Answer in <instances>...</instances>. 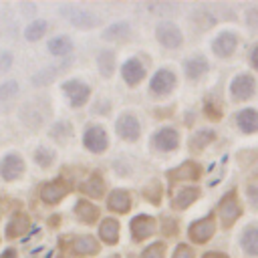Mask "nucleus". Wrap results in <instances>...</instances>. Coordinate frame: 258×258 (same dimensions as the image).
<instances>
[{
	"label": "nucleus",
	"instance_id": "obj_1",
	"mask_svg": "<svg viewBox=\"0 0 258 258\" xmlns=\"http://www.w3.org/2000/svg\"><path fill=\"white\" fill-rule=\"evenodd\" d=\"M60 10H62V14H67V18H69L75 26H79V28H93V26L99 24V18H97L93 12L83 10V8H79V6H62Z\"/></svg>",
	"mask_w": 258,
	"mask_h": 258
},
{
	"label": "nucleus",
	"instance_id": "obj_2",
	"mask_svg": "<svg viewBox=\"0 0 258 258\" xmlns=\"http://www.w3.org/2000/svg\"><path fill=\"white\" fill-rule=\"evenodd\" d=\"M157 40L167 48H175L181 44V32L173 22H159L157 24Z\"/></svg>",
	"mask_w": 258,
	"mask_h": 258
},
{
	"label": "nucleus",
	"instance_id": "obj_3",
	"mask_svg": "<svg viewBox=\"0 0 258 258\" xmlns=\"http://www.w3.org/2000/svg\"><path fill=\"white\" fill-rule=\"evenodd\" d=\"M230 91H232V95L236 97V99H248V97H252V93H254V79L250 77V75H238L234 81H232V87H230Z\"/></svg>",
	"mask_w": 258,
	"mask_h": 258
},
{
	"label": "nucleus",
	"instance_id": "obj_4",
	"mask_svg": "<svg viewBox=\"0 0 258 258\" xmlns=\"http://www.w3.org/2000/svg\"><path fill=\"white\" fill-rule=\"evenodd\" d=\"M62 91L69 95V99H71V103H73L75 107L83 105V103L87 101V97H89V87L83 85L81 81H67V83L62 85Z\"/></svg>",
	"mask_w": 258,
	"mask_h": 258
},
{
	"label": "nucleus",
	"instance_id": "obj_5",
	"mask_svg": "<svg viewBox=\"0 0 258 258\" xmlns=\"http://www.w3.org/2000/svg\"><path fill=\"white\" fill-rule=\"evenodd\" d=\"M173 85H175V77H173V73H169V71H165V69L157 71L155 77L151 79V91L157 93V95L169 93V91L173 89Z\"/></svg>",
	"mask_w": 258,
	"mask_h": 258
},
{
	"label": "nucleus",
	"instance_id": "obj_6",
	"mask_svg": "<svg viewBox=\"0 0 258 258\" xmlns=\"http://www.w3.org/2000/svg\"><path fill=\"white\" fill-rule=\"evenodd\" d=\"M85 145L91 151H97V153L105 151V147H107V135H105V131L101 127H89L85 131Z\"/></svg>",
	"mask_w": 258,
	"mask_h": 258
},
{
	"label": "nucleus",
	"instance_id": "obj_7",
	"mask_svg": "<svg viewBox=\"0 0 258 258\" xmlns=\"http://www.w3.org/2000/svg\"><path fill=\"white\" fill-rule=\"evenodd\" d=\"M177 141H179L177 131L171 129V127H165V129H161V131H157V133L153 135L155 147H157V149H163V151L175 149V147H177Z\"/></svg>",
	"mask_w": 258,
	"mask_h": 258
},
{
	"label": "nucleus",
	"instance_id": "obj_8",
	"mask_svg": "<svg viewBox=\"0 0 258 258\" xmlns=\"http://www.w3.org/2000/svg\"><path fill=\"white\" fill-rule=\"evenodd\" d=\"M214 220L212 218H204V220H198L191 224L189 228V238L194 242H206L212 234H214Z\"/></svg>",
	"mask_w": 258,
	"mask_h": 258
},
{
	"label": "nucleus",
	"instance_id": "obj_9",
	"mask_svg": "<svg viewBox=\"0 0 258 258\" xmlns=\"http://www.w3.org/2000/svg\"><path fill=\"white\" fill-rule=\"evenodd\" d=\"M117 133L123 137V139H129V141H135L139 137V123L133 115H123L119 121H117Z\"/></svg>",
	"mask_w": 258,
	"mask_h": 258
},
{
	"label": "nucleus",
	"instance_id": "obj_10",
	"mask_svg": "<svg viewBox=\"0 0 258 258\" xmlns=\"http://www.w3.org/2000/svg\"><path fill=\"white\" fill-rule=\"evenodd\" d=\"M238 216H240V206H238L236 198L230 194L220 202V218H222L224 226H230Z\"/></svg>",
	"mask_w": 258,
	"mask_h": 258
},
{
	"label": "nucleus",
	"instance_id": "obj_11",
	"mask_svg": "<svg viewBox=\"0 0 258 258\" xmlns=\"http://www.w3.org/2000/svg\"><path fill=\"white\" fill-rule=\"evenodd\" d=\"M22 169H24V165L18 155H6L4 161L0 163V173L4 179H16L22 173Z\"/></svg>",
	"mask_w": 258,
	"mask_h": 258
},
{
	"label": "nucleus",
	"instance_id": "obj_12",
	"mask_svg": "<svg viewBox=\"0 0 258 258\" xmlns=\"http://www.w3.org/2000/svg\"><path fill=\"white\" fill-rule=\"evenodd\" d=\"M236 34H232V32H222L216 40H214V52L218 54V56H230L232 52H234V48H236Z\"/></svg>",
	"mask_w": 258,
	"mask_h": 258
},
{
	"label": "nucleus",
	"instance_id": "obj_13",
	"mask_svg": "<svg viewBox=\"0 0 258 258\" xmlns=\"http://www.w3.org/2000/svg\"><path fill=\"white\" fill-rule=\"evenodd\" d=\"M73 60L71 58H67L64 62H58L56 67H46V69H42L40 73H36L34 77H32V85H36V87H42V85H46V83H50L60 71H64L69 64H71Z\"/></svg>",
	"mask_w": 258,
	"mask_h": 258
},
{
	"label": "nucleus",
	"instance_id": "obj_14",
	"mask_svg": "<svg viewBox=\"0 0 258 258\" xmlns=\"http://www.w3.org/2000/svg\"><path fill=\"white\" fill-rule=\"evenodd\" d=\"M155 230V224L149 216H137L133 222H131V232L137 240H143L145 236H149L151 232Z\"/></svg>",
	"mask_w": 258,
	"mask_h": 258
},
{
	"label": "nucleus",
	"instance_id": "obj_15",
	"mask_svg": "<svg viewBox=\"0 0 258 258\" xmlns=\"http://www.w3.org/2000/svg\"><path fill=\"white\" fill-rule=\"evenodd\" d=\"M236 121H238L240 129L246 131V133L258 131V113H256L254 109H244V111H240L238 117H236Z\"/></svg>",
	"mask_w": 258,
	"mask_h": 258
},
{
	"label": "nucleus",
	"instance_id": "obj_16",
	"mask_svg": "<svg viewBox=\"0 0 258 258\" xmlns=\"http://www.w3.org/2000/svg\"><path fill=\"white\" fill-rule=\"evenodd\" d=\"M143 75H145V69L139 64V60L131 58V60H127V62L123 64V77H125L127 83L135 85V83H139V81L143 79Z\"/></svg>",
	"mask_w": 258,
	"mask_h": 258
},
{
	"label": "nucleus",
	"instance_id": "obj_17",
	"mask_svg": "<svg viewBox=\"0 0 258 258\" xmlns=\"http://www.w3.org/2000/svg\"><path fill=\"white\" fill-rule=\"evenodd\" d=\"M240 242H242L244 252H248V254H252V256H258V228H248V230H244Z\"/></svg>",
	"mask_w": 258,
	"mask_h": 258
},
{
	"label": "nucleus",
	"instance_id": "obj_18",
	"mask_svg": "<svg viewBox=\"0 0 258 258\" xmlns=\"http://www.w3.org/2000/svg\"><path fill=\"white\" fill-rule=\"evenodd\" d=\"M206 71H208V62H206V58H202V56L189 58V60L185 62V73H187L189 79H198V77H202Z\"/></svg>",
	"mask_w": 258,
	"mask_h": 258
},
{
	"label": "nucleus",
	"instance_id": "obj_19",
	"mask_svg": "<svg viewBox=\"0 0 258 258\" xmlns=\"http://www.w3.org/2000/svg\"><path fill=\"white\" fill-rule=\"evenodd\" d=\"M62 196H64V183H62V181H52V183H48V185L42 189V198H44V202H48V204L58 202Z\"/></svg>",
	"mask_w": 258,
	"mask_h": 258
},
{
	"label": "nucleus",
	"instance_id": "obj_20",
	"mask_svg": "<svg viewBox=\"0 0 258 258\" xmlns=\"http://www.w3.org/2000/svg\"><path fill=\"white\" fill-rule=\"evenodd\" d=\"M129 204H131L129 194H125V191H121V189L113 191L111 198H109V208L115 210V212H127V210H129Z\"/></svg>",
	"mask_w": 258,
	"mask_h": 258
},
{
	"label": "nucleus",
	"instance_id": "obj_21",
	"mask_svg": "<svg viewBox=\"0 0 258 258\" xmlns=\"http://www.w3.org/2000/svg\"><path fill=\"white\" fill-rule=\"evenodd\" d=\"M71 48H73V42H71V38H67V36H56V38H52V40L48 42V50H50L52 54H58V56L69 54Z\"/></svg>",
	"mask_w": 258,
	"mask_h": 258
},
{
	"label": "nucleus",
	"instance_id": "obj_22",
	"mask_svg": "<svg viewBox=\"0 0 258 258\" xmlns=\"http://www.w3.org/2000/svg\"><path fill=\"white\" fill-rule=\"evenodd\" d=\"M99 234H101V238L105 240V242H109V244H113L115 240H117V234H119V224L115 222V220H105L103 224H101V228H99Z\"/></svg>",
	"mask_w": 258,
	"mask_h": 258
},
{
	"label": "nucleus",
	"instance_id": "obj_23",
	"mask_svg": "<svg viewBox=\"0 0 258 258\" xmlns=\"http://www.w3.org/2000/svg\"><path fill=\"white\" fill-rule=\"evenodd\" d=\"M127 34H129V26L125 22H119V24L109 26L103 32V38L105 40H123V38H127Z\"/></svg>",
	"mask_w": 258,
	"mask_h": 258
},
{
	"label": "nucleus",
	"instance_id": "obj_24",
	"mask_svg": "<svg viewBox=\"0 0 258 258\" xmlns=\"http://www.w3.org/2000/svg\"><path fill=\"white\" fill-rule=\"evenodd\" d=\"M171 175H175L177 179H196V177L200 175V167H198L196 163L187 161V163H183L181 167H177Z\"/></svg>",
	"mask_w": 258,
	"mask_h": 258
},
{
	"label": "nucleus",
	"instance_id": "obj_25",
	"mask_svg": "<svg viewBox=\"0 0 258 258\" xmlns=\"http://www.w3.org/2000/svg\"><path fill=\"white\" fill-rule=\"evenodd\" d=\"M196 198H198V189H196V187L181 189V191H177V196L173 198V206H175V208H185V206H189Z\"/></svg>",
	"mask_w": 258,
	"mask_h": 258
},
{
	"label": "nucleus",
	"instance_id": "obj_26",
	"mask_svg": "<svg viewBox=\"0 0 258 258\" xmlns=\"http://www.w3.org/2000/svg\"><path fill=\"white\" fill-rule=\"evenodd\" d=\"M113 60H115V56H113L111 50H101V52H99L97 62H99V69H101V73H103L105 77H109V75L113 73Z\"/></svg>",
	"mask_w": 258,
	"mask_h": 258
},
{
	"label": "nucleus",
	"instance_id": "obj_27",
	"mask_svg": "<svg viewBox=\"0 0 258 258\" xmlns=\"http://www.w3.org/2000/svg\"><path fill=\"white\" fill-rule=\"evenodd\" d=\"M44 32H46V22H44V20H34L32 24H28V26H26L24 36H26L28 40H38Z\"/></svg>",
	"mask_w": 258,
	"mask_h": 258
},
{
	"label": "nucleus",
	"instance_id": "obj_28",
	"mask_svg": "<svg viewBox=\"0 0 258 258\" xmlns=\"http://www.w3.org/2000/svg\"><path fill=\"white\" fill-rule=\"evenodd\" d=\"M75 250L79 254H93V252H97V242L93 238H89V236H83V238H79L75 242Z\"/></svg>",
	"mask_w": 258,
	"mask_h": 258
},
{
	"label": "nucleus",
	"instance_id": "obj_29",
	"mask_svg": "<svg viewBox=\"0 0 258 258\" xmlns=\"http://www.w3.org/2000/svg\"><path fill=\"white\" fill-rule=\"evenodd\" d=\"M52 157H54V153H52L48 147H38V149H36V153H34V159H36L42 167L50 165V163H52Z\"/></svg>",
	"mask_w": 258,
	"mask_h": 258
},
{
	"label": "nucleus",
	"instance_id": "obj_30",
	"mask_svg": "<svg viewBox=\"0 0 258 258\" xmlns=\"http://www.w3.org/2000/svg\"><path fill=\"white\" fill-rule=\"evenodd\" d=\"M83 191L85 194H89V196H101V191H103V181L101 179H97V177H93V179H89L87 183H83Z\"/></svg>",
	"mask_w": 258,
	"mask_h": 258
},
{
	"label": "nucleus",
	"instance_id": "obj_31",
	"mask_svg": "<svg viewBox=\"0 0 258 258\" xmlns=\"http://www.w3.org/2000/svg\"><path fill=\"white\" fill-rule=\"evenodd\" d=\"M26 226H28L26 218H24V216H18L16 220L10 222V226H8V236H18V234H22V232L26 230Z\"/></svg>",
	"mask_w": 258,
	"mask_h": 258
},
{
	"label": "nucleus",
	"instance_id": "obj_32",
	"mask_svg": "<svg viewBox=\"0 0 258 258\" xmlns=\"http://www.w3.org/2000/svg\"><path fill=\"white\" fill-rule=\"evenodd\" d=\"M214 139V131H210V129H204V131H198L194 137H191V145H196V147H204L208 141H212Z\"/></svg>",
	"mask_w": 258,
	"mask_h": 258
},
{
	"label": "nucleus",
	"instance_id": "obj_33",
	"mask_svg": "<svg viewBox=\"0 0 258 258\" xmlns=\"http://www.w3.org/2000/svg\"><path fill=\"white\" fill-rule=\"evenodd\" d=\"M77 208H79V216H81L85 222H93V220L97 218V210H95L93 206H89L87 202H81Z\"/></svg>",
	"mask_w": 258,
	"mask_h": 258
},
{
	"label": "nucleus",
	"instance_id": "obj_34",
	"mask_svg": "<svg viewBox=\"0 0 258 258\" xmlns=\"http://www.w3.org/2000/svg\"><path fill=\"white\" fill-rule=\"evenodd\" d=\"M16 91H18L16 81H6V83L0 85V99H10Z\"/></svg>",
	"mask_w": 258,
	"mask_h": 258
},
{
	"label": "nucleus",
	"instance_id": "obj_35",
	"mask_svg": "<svg viewBox=\"0 0 258 258\" xmlns=\"http://www.w3.org/2000/svg\"><path fill=\"white\" fill-rule=\"evenodd\" d=\"M161 256H163V244H151L143 252V258H161Z\"/></svg>",
	"mask_w": 258,
	"mask_h": 258
},
{
	"label": "nucleus",
	"instance_id": "obj_36",
	"mask_svg": "<svg viewBox=\"0 0 258 258\" xmlns=\"http://www.w3.org/2000/svg\"><path fill=\"white\" fill-rule=\"evenodd\" d=\"M248 198H250L252 204H258V177L250 179V183H248Z\"/></svg>",
	"mask_w": 258,
	"mask_h": 258
},
{
	"label": "nucleus",
	"instance_id": "obj_37",
	"mask_svg": "<svg viewBox=\"0 0 258 258\" xmlns=\"http://www.w3.org/2000/svg\"><path fill=\"white\" fill-rule=\"evenodd\" d=\"M173 258H194V254H191V250L187 246H177Z\"/></svg>",
	"mask_w": 258,
	"mask_h": 258
},
{
	"label": "nucleus",
	"instance_id": "obj_38",
	"mask_svg": "<svg viewBox=\"0 0 258 258\" xmlns=\"http://www.w3.org/2000/svg\"><path fill=\"white\" fill-rule=\"evenodd\" d=\"M248 24L252 26V28H258V8H252V10H248Z\"/></svg>",
	"mask_w": 258,
	"mask_h": 258
},
{
	"label": "nucleus",
	"instance_id": "obj_39",
	"mask_svg": "<svg viewBox=\"0 0 258 258\" xmlns=\"http://www.w3.org/2000/svg\"><path fill=\"white\" fill-rule=\"evenodd\" d=\"M0 64H2V69H10V64H12V56H10L8 52H2V54H0Z\"/></svg>",
	"mask_w": 258,
	"mask_h": 258
},
{
	"label": "nucleus",
	"instance_id": "obj_40",
	"mask_svg": "<svg viewBox=\"0 0 258 258\" xmlns=\"http://www.w3.org/2000/svg\"><path fill=\"white\" fill-rule=\"evenodd\" d=\"M204 258H228L226 254H218V252H208Z\"/></svg>",
	"mask_w": 258,
	"mask_h": 258
},
{
	"label": "nucleus",
	"instance_id": "obj_41",
	"mask_svg": "<svg viewBox=\"0 0 258 258\" xmlns=\"http://www.w3.org/2000/svg\"><path fill=\"white\" fill-rule=\"evenodd\" d=\"M252 64H254V67L258 69V46H256V48L252 50Z\"/></svg>",
	"mask_w": 258,
	"mask_h": 258
},
{
	"label": "nucleus",
	"instance_id": "obj_42",
	"mask_svg": "<svg viewBox=\"0 0 258 258\" xmlns=\"http://www.w3.org/2000/svg\"><path fill=\"white\" fill-rule=\"evenodd\" d=\"M12 256H14V252H12V250H6V252H4L0 258H12Z\"/></svg>",
	"mask_w": 258,
	"mask_h": 258
}]
</instances>
